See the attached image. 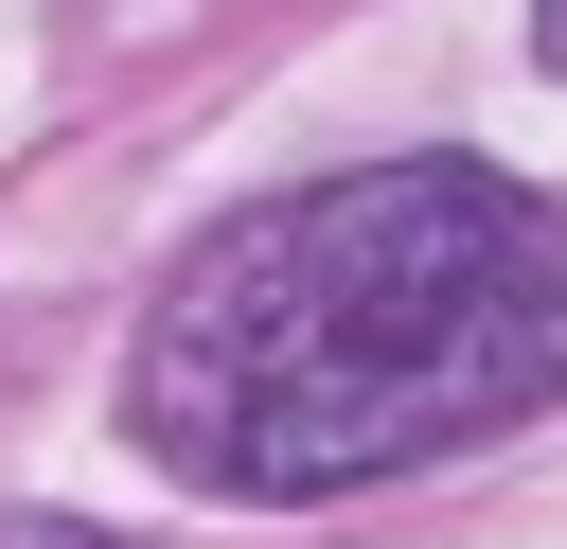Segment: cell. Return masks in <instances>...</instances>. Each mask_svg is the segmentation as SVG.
<instances>
[{
    "mask_svg": "<svg viewBox=\"0 0 567 549\" xmlns=\"http://www.w3.org/2000/svg\"><path fill=\"white\" fill-rule=\"evenodd\" d=\"M567 407V195L496 159H354L248 195L142 319L124 425L213 496H354Z\"/></svg>",
    "mask_w": 567,
    "mask_h": 549,
    "instance_id": "cell-1",
    "label": "cell"
},
{
    "mask_svg": "<svg viewBox=\"0 0 567 549\" xmlns=\"http://www.w3.org/2000/svg\"><path fill=\"white\" fill-rule=\"evenodd\" d=\"M0 549H142V531H0Z\"/></svg>",
    "mask_w": 567,
    "mask_h": 549,
    "instance_id": "cell-2",
    "label": "cell"
},
{
    "mask_svg": "<svg viewBox=\"0 0 567 549\" xmlns=\"http://www.w3.org/2000/svg\"><path fill=\"white\" fill-rule=\"evenodd\" d=\"M532 53H549V71H567V0H532Z\"/></svg>",
    "mask_w": 567,
    "mask_h": 549,
    "instance_id": "cell-3",
    "label": "cell"
}]
</instances>
